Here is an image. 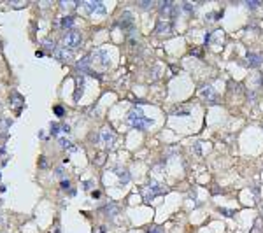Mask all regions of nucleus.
<instances>
[{"label": "nucleus", "instance_id": "obj_1", "mask_svg": "<svg viewBox=\"0 0 263 233\" xmlns=\"http://www.w3.org/2000/svg\"><path fill=\"white\" fill-rule=\"evenodd\" d=\"M128 123H130V126L135 128V130H147L149 126H153V119L146 118L142 109L137 107V109H132L128 112Z\"/></svg>", "mask_w": 263, "mask_h": 233}, {"label": "nucleus", "instance_id": "obj_2", "mask_svg": "<svg viewBox=\"0 0 263 233\" xmlns=\"http://www.w3.org/2000/svg\"><path fill=\"white\" fill-rule=\"evenodd\" d=\"M169 191V188L167 186H161L160 182H154V180H151L149 184L144 188V202L149 203L151 200H154L156 196H160V195L167 193Z\"/></svg>", "mask_w": 263, "mask_h": 233}, {"label": "nucleus", "instance_id": "obj_3", "mask_svg": "<svg viewBox=\"0 0 263 233\" xmlns=\"http://www.w3.org/2000/svg\"><path fill=\"white\" fill-rule=\"evenodd\" d=\"M83 44V35H81V32L77 30H68L63 37V46L68 49H76Z\"/></svg>", "mask_w": 263, "mask_h": 233}, {"label": "nucleus", "instance_id": "obj_4", "mask_svg": "<svg viewBox=\"0 0 263 233\" xmlns=\"http://www.w3.org/2000/svg\"><path fill=\"white\" fill-rule=\"evenodd\" d=\"M9 104H11V107L16 110V114H19V112H21V109H23V104H25V98H23L18 91H11V95H9Z\"/></svg>", "mask_w": 263, "mask_h": 233}, {"label": "nucleus", "instance_id": "obj_5", "mask_svg": "<svg viewBox=\"0 0 263 233\" xmlns=\"http://www.w3.org/2000/svg\"><path fill=\"white\" fill-rule=\"evenodd\" d=\"M100 140L107 145V147H112L114 142H116V133L112 132L109 126H105V128H102V132H100Z\"/></svg>", "mask_w": 263, "mask_h": 233}, {"label": "nucleus", "instance_id": "obj_6", "mask_svg": "<svg viewBox=\"0 0 263 233\" xmlns=\"http://www.w3.org/2000/svg\"><path fill=\"white\" fill-rule=\"evenodd\" d=\"M156 33L158 35H170L172 33V21L160 18V21L156 23Z\"/></svg>", "mask_w": 263, "mask_h": 233}, {"label": "nucleus", "instance_id": "obj_7", "mask_svg": "<svg viewBox=\"0 0 263 233\" xmlns=\"http://www.w3.org/2000/svg\"><path fill=\"white\" fill-rule=\"evenodd\" d=\"M200 97L204 98V100L210 102V104H216V102H218V95H216L212 86H204V88L200 89Z\"/></svg>", "mask_w": 263, "mask_h": 233}, {"label": "nucleus", "instance_id": "obj_8", "mask_svg": "<svg viewBox=\"0 0 263 233\" xmlns=\"http://www.w3.org/2000/svg\"><path fill=\"white\" fill-rule=\"evenodd\" d=\"M225 35L221 30H214L212 33H207L205 35V44H223Z\"/></svg>", "mask_w": 263, "mask_h": 233}, {"label": "nucleus", "instance_id": "obj_9", "mask_svg": "<svg viewBox=\"0 0 263 233\" xmlns=\"http://www.w3.org/2000/svg\"><path fill=\"white\" fill-rule=\"evenodd\" d=\"M81 5H84L88 9V14H93V13L105 14V7H104L102 2H86V4H81Z\"/></svg>", "mask_w": 263, "mask_h": 233}, {"label": "nucleus", "instance_id": "obj_10", "mask_svg": "<svg viewBox=\"0 0 263 233\" xmlns=\"http://www.w3.org/2000/svg\"><path fill=\"white\" fill-rule=\"evenodd\" d=\"M91 62H93V54H88V56L81 58L79 62H77V68H79V72H89L91 70Z\"/></svg>", "mask_w": 263, "mask_h": 233}, {"label": "nucleus", "instance_id": "obj_11", "mask_svg": "<svg viewBox=\"0 0 263 233\" xmlns=\"http://www.w3.org/2000/svg\"><path fill=\"white\" fill-rule=\"evenodd\" d=\"M112 172L116 174L118 177H119L121 184H128L130 182V172L126 170V168H121V167H114L112 168Z\"/></svg>", "mask_w": 263, "mask_h": 233}, {"label": "nucleus", "instance_id": "obj_12", "mask_svg": "<svg viewBox=\"0 0 263 233\" xmlns=\"http://www.w3.org/2000/svg\"><path fill=\"white\" fill-rule=\"evenodd\" d=\"M119 23H121V27L125 28V30L134 28V16H132V13L125 11V13H123V16H121V19H119Z\"/></svg>", "mask_w": 263, "mask_h": 233}, {"label": "nucleus", "instance_id": "obj_13", "mask_svg": "<svg viewBox=\"0 0 263 233\" xmlns=\"http://www.w3.org/2000/svg\"><path fill=\"white\" fill-rule=\"evenodd\" d=\"M54 54H56V58L58 60H62V62H68L72 58V49H67V48H60L54 51Z\"/></svg>", "mask_w": 263, "mask_h": 233}, {"label": "nucleus", "instance_id": "obj_14", "mask_svg": "<svg viewBox=\"0 0 263 233\" xmlns=\"http://www.w3.org/2000/svg\"><path fill=\"white\" fill-rule=\"evenodd\" d=\"M245 62H247V65L249 67H260L263 62V58L260 56L258 53H249L247 54V58H245Z\"/></svg>", "mask_w": 263, "mask_h": 233}, {"label": "nucleus", "instance_id": "obj_15", "mask_svg": "<svg viewBox=\"0 0 263 233\" xmlns=\"http://www.w3.org/2000/svg\"><path fill=\"white\" fill-rule=\"evenodd\" d=\"M100 210H102L105 215H109V217H114V215L119 212V207H118L116 203H107V205H104Z\"/></svg>", "mask_w": 263, "mask_h": 233}, {"label": "nucleus", "instance_id": "obj_16", "mask_svg": "<svg viewBox=\"0 0 263 233\" xmlns=\"http://www.w3.org/2000/svg\"><path fill=\"white\" fill-rule=\"evenodd\" d=\"M170 116H190V107L186 105H177L170 109Z\"/></svg>", "mask_w": 263, "mask_h": 233}, {"label": "nucleus", "instance_id": "obj_17", "mask_svg": "<svg viewBox=\"0 0 263 233\" xmlns=\"http://www.w3.org/2000/svg\"><path fill=\"white\" fill-rule=\"evenodd\" d=\"M58 23H60V28H62V30L72 28V25H74V16H72V14H67V16H63Z\"/></svg>", "mask_w": 263, "mask_h": 233}, {"label": "nucleus", "instance_id": "obj_18", "mask_svg": "<svg viewBox=\"0 0 263 233\" xmlns=\"http://www.w3.org/2000/svg\"><path fill=\"white\" fill-rule=\"evenodd\" d=\"M60 145H62L63 149H68V151H76V145H72V142L68 140V139H60Z\"/></svg>", "mask_w": 263, "mask_h": 233}, {"label": "nucleus", "instance_id": "obj_19", "mask_svg": "<svg viewBox=\"0 0 263 233\" xmlns=\"http://www.w3.org/2000/svg\"><path fill=\"white\" fill-rule=\"evenodd\" d=\"M7 126H11V121H5V119H0V135H7Z\"/></svg>", "mask_w": 263, "mask_h": 233}, {"label": "nucleus", "instance_id": "obj_20", "mask_svg": "<svg viewBox=\"0 0 263 233\" xmlns=\"http://www.w3.org/2000/svg\"><path fill=\"white\" fill-rule=\"evenodd\" d=\"M83 84H84V79H83V77L77 79V88H76V93H74L76 100H79V93H83Z\"/></svg>", "mask_w": 263, "mask_h": 233}, {"label": "nucleus", "instance_id": "obj_21", "mask_svg": "<svg viewBox=\"0 0 263 233\" xmlns=\"http://www.w3.org/2000/svg\"><path fill=\"white\" fill-rule=\"evenodd\" d=\"M49 167V161H48V158H46L44 154L39 158V168H42V170H46V168Z\"/></svg>", "mask_w": 263, "mask_h": 233}, {"label": "nucleus", "instance_id": "obj_22", "mask_svg": "<svg viewBox=\"0 0 263 233\" xmlns=\"http://www.w3.org/2000/svg\"><path fill=\"white\" fill-rule=\"evenodd\" d=\"M219 214L226 215V217H233V215H235V210H230V209H219Z\"/></svg>", "mask_w": 263, "mask_h": 233}, {"label": "nucleus", "instance_id": "obj_23", "mask_svg": "<svg viewBox=\"0 0 263 233\" xmlns=\"http://www.w3.org/2000/svg\"><path fill=\"white\" fill-rule=\"evenodd\" d=\"M44 48H48L49 51H56V44H54V40H44Z\"/></svg>", "mask_w": 263, "mask_h": 233}, {"label": "nucleus", "instance_id": "obj_24", "mask_svg": "<svg viewBox=\"0 0 263 233\" xmlns=\"http://www.w3.org/2000/svg\"><path fill=\"white\" fill-rule=\"evenodd\" d=\"M53 110H54V114L58 116V118H62V116L65 114V110H63V107H62V105H54V107H53Z\"/></svg>", "mask_w": 263, "mask_h": 233}, {"label": "nucleus", "instance_id": "obj_25", "mask_svg": "<svg viewBox=\"0 0 263 233\" xmlns=\"http://www.w3.org/2000/svg\"><path fill=\"white\" fill-rule=\"evenodd\" d=\"M60 130H62V124H58V123H53V124H51V135H56Z\"/></svg>", "mask_w": 263, "mask_h": 233}, {"label": "nucleus", "instance_id": "obj_26", "mask_svg": "<svg viewBox=\"0 0 263 233\" xmlns=\"http://www.w3.org/2000/svg\"><path fill=\"white\" fill-rule=\"evenodd\" d=\"M193 149H195V153L198 154V156H202V144H200V142H195Z\"/></svg>", "mask_w": 263, "mask_h": 233}, {"label": "nucleus", "instance_id": "obj_27", "mask_svg": "<svg viewBox=\"0 0 263 233\" xmlns=\"http://www.w3.org/2000/svg\"><path fill=\"white\" fill-rule=\"evenodd\" d=\"M183 9L188 11V13H193V11H195V5H191V4H183Z\"/></svg>", "mask_w": 263, "mask_h": 233}, {"label": "nucleus", "instance_id": "obj_28", "mask_svg": "<svg viewBox=\"0 0 263 233\" xmlns=\"http://www.w3.org/2000/svg\"><path fill=\"white\" fill-rule=\"evenodd\" d=\"M62 188L63 189H68V188H70V180H68V179H62Z\"/></svg>", "mask_w": 263, "mask_h": 233}, {"label": "nucleus", "instance_id": "obj_29", "mask_svg": "<svg viewBox=\"0 0 263 233\" xmlns=\"http://www.w3.org/2000/svg\"><path fill=\"white\" fill-rule=\"evenodd\" d=\"M147 233H163V230H161L160 226H153V228L149 230V231H147Z\"/></svg>", "mask_w": 263, "mask_h": 233}, {"label": "nucleus", "instance_id": "obj_30", "mask_svg": "<svg viewBox=\"0 0 263 233\" xmlns=\"http://www.w3.org/2000/svg\"><path fill=\"white\" fill-rule=\"evenodd\" d=\"M104 158H105V154H104V153H100V154H98V158L95 160V163H97V165H102Z\"/></svg>", "mask_w": 263, "mask_h": 233}, {"label": "nucleus", "instance_id": "obj_31", "mask_svg": "<svg viewBox=\"0 0 263 233\" xmlns=\"http://www.w3.org/2000/svg\"><path fill=\"white\" fill-rule=\"evenodd\" d=\"M153 2H140V7H144V9H149V7H153Z\"/></svg>", "mask_w": 263, "mask_h": 233}, {"label": "nucleus", "instance_id": "obj_32", "mask_svg": "<svg viewBox=\"0 0 263 233\" xmlns=\"http://www.w3.org/2000/svg\"><path fill=\"white\" fill-rule=\"evenodd\" d=\"M191 54H196V56H198V58H202V49H198V48L191 49Z\"/></svg>", "mask_w": 263, "mask_h": 233}, {"label": "nucleus", "instance_id": "obj_33", "mask_svg": "<svg viewBox=\"0 0 263 233\" xmlns=\"http://www.w3.org/2000/svg\"><path fill=\"white\" fill-rule=\"evenodd\" d=\"M160 77V67H156L154 72H153V79H158Z\"/></svg>", "mask_w": 263, "mask_h": 233}, {"label": "nucleus", "instance_id": "obj_34", "mask_svg": "<svg viewBox=\"0 0 263 233\" xmlns=\"http://www.w3.org/2000/svg\"><path fill=\"white\" fill-rule=\"evenodd\" d=\"M54 175L62 177V175H63V167H58V168H56V170H54Z\"/></svg>", "mask_w": 263, "mask_h": 233}, {"label": "nucleus", "instance_id": "obj_35", "mask_svg": "<svg viewBox=\"0 0 263 233\" xmlns=\"http://www.w3.org/2000/svg\"><path fill=\"white\" fill-rule=\"evenodd\" d=\"M175 151H177V149H169V151H167V156H165V158H172V156H174V153H175Z\"/></svg>", "mask_w": 263, "mask_h": 233}, {"label": "nucleus", "instance_id": "obj_36", "mask_svg": "<svg viewBox=\"0 0 263 233\" xmlns=\"http://www.w3.org/2000/svg\"><path fill=\"white\" fill-rule=\"evenodd\" d=\"M91 196H93L95 200H97V198H100V196H102V191H98V189H97V191H93V193H91Z\"/></svg>", "mask_w": 263, "mask_h": 233}, {"label": "nucleus", "instance_id": "obj_37", "mask_svg": "<svg viewBox=\"0 0 263 233\" xmlns=\"http://www.w3.org/2000/svg\"><path fill=\"white\" fill-rule=\"evenodd\" d=\"M245 5H247V7H253V9H254V7H258V2H245Z\"/></svg>", "mask_w": 263, "mask_h": 233}, {"label": "nucleus", "instance_id": "obj_38", "mask_svg": "<svg viewBox=\"0 0 263 233\" xmlns=\"http://www.w3.org/2000/svg\"><path fill=\"white\" fill-rule=\"evenodd\" d=\"M23 5H27V2H23V4H11V7H16V9H18V7H23Z\"/></svg>", "mask_w": 263, "mask_h": 233}, {"label": "nucleus", "instance_id": "obj_39", "mask_svg": "<svg viewBox=\"0 0 263 233\" xmlns=\"http://www.w3.org/2000/svg\"><path fill=\"white\" fill-rule=\"evenodd\" d=\"M62 130H63V132H70V128H68V124H62Z\"/></svg>", "mask_w": 263, "mask_h": 233}, {"label": "nucleus", "instance_id": "obj_40", "mask_svg": "<svg viewBox=\"0 0 263 233\" xmlns=\"http://www.w3.org/2000/svg\"><path fill=\"white\" fill-rule=\"evenodd\" d=\"M84 188H86V189L91 188V180H86V182H84Z\"/></svg>", "mask_w": 263, "mask_h": 233}, {"label": "nucleus", "instance_id": "obj_41", "mask_svg": "<svg viewBox=\"0 0 263 233\" xmlns=\"http://www.w3.org/2000/svg\"><path fill=\"white\" fill-rule=\"evenodd\" d=\"M98 233H105V228H100V230H98Z\"/></svg>", "mask_w": 263, "mask_h": 233}, {"label": "nucleus", "instance_id": "obj_42", "mask_svg": "<svg viewBox=\"0 0 263 233\" xmlns=\"http://www.w3.org/2000/svg\"><path fill=\"white\" fill-rule=\"evenodd\" d=\"M0 179H2V174H0Z\"/></svg>", "mask_w": 263, "mask_h": 233}]
</instances>
